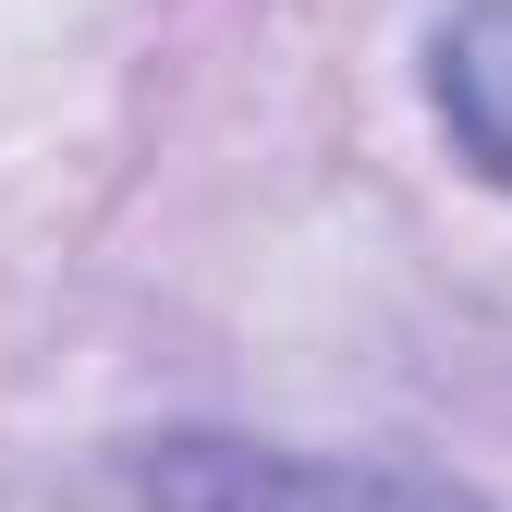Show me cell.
<instances>
[{
  "label": "cell",
  "mask_w": 512,
  "mask_h": 512,
  "mask_svg": "<svg viewBox=\"0 0 512 512\" xmlns=\"http://www.w3.org/2000/svg\"><path fill=\"white\" fill-rule=\"evenodd\" d=\"M439 98H452V135L512 183V0H464L452 37H439Z\"/></svg>",
  "instance_id": "2"
},
{
  "label": "cell",
  "mask_w": 512,
  "mask_h": 512,
  "mask_svg": "<svg viewBox=\"0 0 512 512\" xmlns=\"http://www.w3.org/2000/svg\"><path fill=\"white\" fill-rule=\"evenodd\" d=\"M183 512H476L427 476H378V464H293V452H183L171 464Z\"/></svg>",
  "instance_id": "1"
}]
</instances>
